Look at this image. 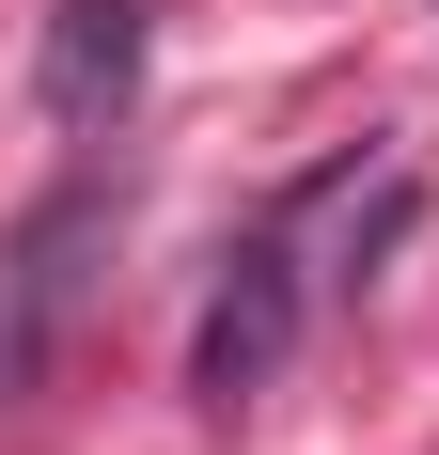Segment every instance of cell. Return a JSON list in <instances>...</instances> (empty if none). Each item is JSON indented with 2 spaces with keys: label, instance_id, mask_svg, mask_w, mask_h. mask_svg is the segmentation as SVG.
I'll return each instance as SVG.
<instances>
[{
  "label": "cell",
  "instance_id": "1",
  "mask_svg": "<svg viewBox=\"0 0 439 455\" xmlns=\"http://www.w3.org/2000/svg\"><path fill=\"white\" fill-rule=\"evenodd\" d=\"M94 235H110V173H63L32 220L0 235V409H16V393L47 377V346H63V315H79Z\"/></svg>",
  "mask_w": 439,
  "mask_h": 455
},
{
  "label": "cell",
  "instance_id": "2",
  "mask_svg": "<svg viewBox=\"0 0 439 455\" xmlns=\"http://www.w3.org/2000/svg\"><path fill=\"white\" fill-rule=\"evenodd\" d=\"M299 251H283V235H251V251H235V283H220L204 299V330H188V393H204V409H251V393H283V362H299Z\"/></svg>",
  "mask_w": 439,
  "mask_h": 455
},
{
  "label": "cell",
  "instance_id": "3",
  "mask_svg": "<svg viewBox=\"0 0 439 455\" xmlns=\"http://www.w3.org/2000/svg\"><path fill=\"white\" fill-rule=\"evenodd\" d=\"M141 47H157V0H47V47H32V94H47V126H110L141 94Z\"/></svg>",
  "mask_w": 439,
  "mask_h": 455
}]
</instances>
